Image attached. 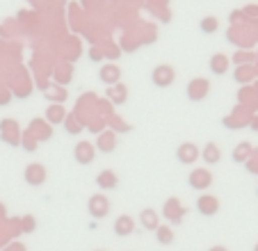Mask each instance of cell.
<instances>
[{
  "instance_id": "cell-1",
  "label": "cell",
  "mask_w": 258,
  "mask_h": 251,
  "mask_svg": "<svg viewBox=\"0 0 258 251\" xmlns=\"http://www.w3.org/2000/svg\"><path fill=\"white\" fill-rule=\"evenodd\" d=\"M151 80H153L156 87H171L174 80H176V71L171 67H167V64H160V67L153 69Z\"/></svg>"
},
{
  "instance_id": "cell-2",
  "label": "cell",
  "mask_w": 258,
  "mask_h": 251,
  "mask_svg": "<svg viewBox=\"0 0 258 251\" xmlns=\"http://www.w3.org/2000/svg\"><path fill=\"white\" fill-rule=\"evenodd\" d=\"M187 183L192 190H208L213 185V174L208 169H195L187 176Z\"/></svg>"
},
{
  "instance_id": "cell-3",
  "label": "cell",
  "mask_w": 258,
  "mask_h": 251,
  "mask_svg": "<svg viewBox=\"0 0 258 251\" xmlns=\"http://www.w3.org/2000/svg\"><path fill=\"white\" fill-rule=\"evenodd\" d=\"M210 92V82L204 80V78H195V80L187 85V96H190V101H201V98H206Z\"/></svg>"
},
{
  "instance_id": "cell-4",
  "label": "cell",
  "mask_w": 258,
  "mask_h": 251,
  "mask_svg": "<svg viewBox=\"0 0 258 251\" xmlns=\"http://www.w3.org/2000/svg\"><path fill=\"white\" fill-rule=\"evenodd\" d=\"M112 231H114V235H119V237L133 235V231H135V219H133L131 215H119V217L114 219Z\"/></svg>"
},
{
  "instance_id": "cell-5",
  "label": "cell",
  "mask_w": 258,
  "mask_h": 251,
  "mask_svg": "<svg viewBox=\"0 0 258 251\" xmlns=\"http://www.w3.org/2000/svg\"><path fill=\"white\" fill-rule=\"evenodd\" d=\"M98 78H101V82H105V85H117L119 80H121V69L117 67V64H103L101 71H98Z\"/></svg>"
},
{
  "instance_id": "cell-6",
  "label": "cell",
  "mask_w": 258,
  "mask_h": 251,
  "mask_svg": "<svg viewBox=\"0 0 258 251\" xmlns=\"http://www.w3.org/2000/svg\"><path fill=\"white\" fill-rule=\"evenodd\" d=\"M176 158L183 164H192L199 160V149H197L195 144H190V142H187V144H180L178 149H176Z\"/></svg>"
},
{
  "instance_id": "cell-7",
  "label": "cell",
  "mask_w": 258,
  "mask_h": 251,
  "mask_svg": "<svg viewBox=\"0 0 258 251\" xmlns=\"http://www.w3.org/2000/svg\"><path fill=\"white\" fill-rule=\"evenodd\" d=\"M25 180H28L30 185H41L46 180V167L39 162L28 164V169H25Z\"/></svg>"
},
{
  "instance_id": "cell-8",
  "label": "cell",
  "mask_w": 258,
  "mask_h": 251,
  "mask_svg": "<svg viewBox=\"0 0 258 251\" xmlns=\"http://www.w3.org/2000/svg\"><path fill=\"white\" fill-rule=\"evenodd\" d=\"M197 208H199L201 215L213 217V215L219 210V201L215 197H210V194H204V197H199V201H197Z\"/></svg>"
},
{
  "instance_id": "cell-9",
  "label": "cell",
  "mask_w": 258,
  "mask_h": 251,
  "mask_svg": "<svg viewBox=\"0 0 258 251\" xmlns=\"http://www.w3.org/2000/svg\"><path fill=\"white\" fill-rule=\"evenodd\" d=\"M107 208H110V203H107V199L101 197V194H94V197L89 199V213H92L96 219L105 217V215H107Z\"/></svg>"
},
{
  "instance_id": "cell-10",
  "label": "cell",
  "mask_w": 258,
  "mask_h": 251,
  "mask_svg": "<svg viewBox=\"0 0 258 251\" xmlns=\"http://www.w3.org/2000/svg\"><path fill=\"white\" fill-rule=\"evenodd\" d=\"M73 153H76V160H78L80 164H89L94 160V146L89 144V142H80L78 146H76V151H73Z\"/></svg>"
},
{
  "instance_id": "cell-11",
  "label": "cell",
  "mask_w": 258,
  "mask_h": 251,
  "mask_svg": "<svg viewBox=\"0 0 258 251\" xmlns=\"http://www.w3.org/2000/svg\"><path fill=\"white\" fill-rule=\"evenodd\" d=\"M199 158H204V162H208V164H217L219 160H222V153H219L217 144L208 142V144L204 146V151H199Z\"/></svg>"
},
{
  "instance_id": "cell-12",
  "label": "cell",
  "mask_w": 258,
  "mask_h": 251,
  "mask_svg": "<svg viewBox=\"0 0 258 251\" xmlns=\"http://www.w3.org/2000/svg\"><path fill=\"white\" fill-rule=\"evenodd\" d=\"M117 176H114V171H110V169H105V171H101L98 174V178H96V185L101 190H114L117 187Z\"/></svg>"
},
{
  "instance_id": "cell-13",
  "label": "cell",
  "mask_w": 258,
  "mask_h": 251,
  "mask_svg": "<svg viewBox=\"0 0 258 251\" xmlns=\"http://www.w3.org/2000/svg\"><path fill=\"white\" fill-rule=\"evenodd\" d=\"M210 69H213L215 76H222V73H226V69H229V57L222 53L213 55V59H210Z\"/></svg>"
},
{
  "instance_id": "cell-14",
  "label": "cell",
  "mask_w": 258,
  "mask_h": 251,
  "mask_svg": "<svg viewBox=\"0 0 258 251\" xmlns=\"http://www.w3.org/2000/svg\"><path fill=\"white\" fill-rule=\"evenodd\" d=\"M156 240H158V244H165V246L174 244V231H171V226H160V224H158Z\"/></svg>"
},
{
  "instance_id": "cell-15",
  "label": "cell",
  "mask_w": 258,
  "mask_h": 251,
  "mask_svg": "<svg viewBox=\"0 0 258 251\" xmlns=\"http://www.w3.org/2000/svg\"><path fill=\"white\" fill-rule=\"evenodd\" d=\"M140 222L146 231H156L158 228V213H153V210H142Z\"/></svg>"
},
{
  "instance_id": "cell-16",
  "label": "cell",
  "mask_w": 258,
  "mask_h": 251,
  "mask_svg": "<svg viewBox=\"0 0 258 251\" xmlns=\"http://www.w3.org/2000/svg\"><path fill=\"white\" fill-rule=\"evenodd\" d=\"M114 146H117V135H114V133H103V135L98 137V149L101 151L110 153Z\"/></svg>"
},
{
  "instance_id": "cell-17",
  "label": "cell",
  "mask_w": 258,
  "mask_h": 251,
  "mask_svg": "<svg viewBox=\"0 0 258 251\" xmlns=\"http://www.w3.org/2000/svg\"><path fill=\"white\" fill-rule=\"evenodd\" d=\"M199 28H201V32H204V34H213V32H217V28H219V19H217V16H206V19H201Z\"/></svg>"
},
{
  "instance_id": "cell-18",
  "label": "cell",
  "mask_w": 258,
  "mask_h": 251,
  "mask_svg": "<svg viewBox=\"0 0 258 251\" xmlns=\"http://www.w3.org/2000/svg\"><path fill=\"white\" fill-rule=\"evenodd\" d=\"M107 96L112 98L114 103H123L126 101V87H123L121 82H117V85H112V89L107 92Z\"/></svg>"
},
{
  "instance_id": "cell-19",
  "label": "cell",
  "mask_w": 258,
  "mask_h": 251,
  "mask_svg": "<svg viewBox=\"0 0 258 251\" xmlns=\"http://www.w3.org/2000/svg\"><path fill=\"white\" fill-rule=\"evenodd\" d=\"M46 119H48V123H62L64 110L62 107H48V110H46Z\"/></svg>"
},
{
  "instance_id": "cell-20",
  "label": "cell",
  "mask_w": 258,
  "mask_h": 251,
  "mask_svg": "<svg viewBox=\"0 0 258 251\" xmlns=\"http://www.w3.org/2000/svg\"><path fill=\"white\" fill-rule=\"evenodd\" d=\"M178 206H180V203H178V199H169V201L165 203V215H167V217H169V219H171V222H174V224L178 222L174 213H176V210H183V208H178Z\"/></svg>"
},
{
  "instance_id": "cell-21",
  "label": "cell",
  "mask_w": 258,
  "mask_h": 251,
  "mask_svg": "<svg viewBox=\"0 0 258 251\" xmlns=\"http://www.w3.org/2000/svg\"><path fill=\"white\" fill-rule=\"evenodd\" d=\"M249 151H251V146H249V144H240V146H235V151H233V160H235V162H242V160H247Z\"/></svg>"
},
{
  "instance_id": "cell-22",
  "label": "cell",
  "mask_w": 258,
  "mask_h": 251,
  "mask_svg": "<svg viewBox=\"0 0 258 251\" xmlns=\"http://www.w3.org/2000/svg\"><path fill=\"white\" fill-rule=\"evenodd\" d=\"M23 137H25V149H28V151H32L34 149V142H32V133H23Z\"/></svg>"
},
{
  "instance_id": "cell-23",
  "label": "cell",
  "mask_w": 258,
  "mask_h": 251,
  "mask_svg": "<svg viewBox=\"0 0 258 251\" xmlns=\"http://www.w3.org/2000/svg\"><path fill=\"white\" fill-rule=\"evenodd\" d=\"M23 224H25V226H23L25 231H32V217H25V219H23Z\"/></svg>"
},
{
  "instance_id": "cell-24",
  "label": "cell",
  "mask_w": 258,
  "mask_h": 251,
  "mask_svg": "<svg viewBox=\"0 0 258 251\" xmlns=\"http://www.w3.org/2000/svg\"><path fill=\"white\" fill-rule=\"evenodd\" d=\"M208 251H229V249H226V246H210Z\"/></svg>"
},
{
  "instance_id": "cell-25",
  "label": "cell",
  "mask_w": 258,
  "mask_h": 251,
  "mask_svg": "<svg viewBox=\"0 0 258 251\" xmlns=\"http://www.w3.org/2000/svg\"><path fill=\"white\" fill-rule=\"evenodd\" d=\"M253 251H258V244H256V249H253Z\"/></svg>"
}]
</instances>
